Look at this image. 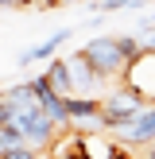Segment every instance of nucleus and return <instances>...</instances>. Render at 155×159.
I'll use <instances>...</instances> for the list:
<instances>
[{
  "instance_id": "nucleus-1",
  "label": "nucleus",
  "mask_w": 155,
  "mask_h": 159,
  "mask_svg": "<svg viewBox=\"0 0 155 159\" xmlns=\"http://www.w3.org/2000/svg\"><path fill=\"white\" fill-rule=\"evenodd\" d=\"M78 54H82L105 82H120L124 70H128V62L140 54V39L132 35V31H108V35H93L89 43H82Z\"/></svg>"
},
{
  "instance_id": "nucleus-2",
  "label": "nucleus",
  "mask_w": 155,
  "mask_h": 159,
  "mask_svg": "<svg viewBox=\"0 0 155 159\" xmlns=\"http://www.w3.org/2000/svg\"><path fill=\"white\" fill-rule=\"evenodd\" d=\"M144 105H147V101L140 97L132 85H124V82H120V89H113L108 97H101V128L108 132V128H120V124H128Z\"/></svg>"
},
{
  "instance_id": "nucleus-3",
  "label": "nucleus",
  "mask_w": 155,
  "mask_h": 159,
  "mask_svg": "<svg viewBox=\"0 0 155 159\" xmlns=\"http://www.w3.org/2000/svg\"><path fill=\"white\" fill-rule=\"evenodd\" d=\"M120 82L132 85V89L151 105V101H155V51H140L136 58L128 62V70H124Z\"/></svg>"
},
{
  "instance_id": "nucleus-4",
  "label": "nucleus",
  "mask_w": 155,
  "mask_h": 159,
  "mask_svg": "<svg viewBox=\"0 0 155 159\" xmlns=\"http://www.w3.org/2000/svg\"><path fill=\"white\" fill-rule=\"evenodd\" d=\"M66 113H70V124H78L85 132L101 128V97H93V93H70L66 97Z\"/></svg>"
},
{
  "instance_id": "nucleus-5",
  "label": "nucleus",
  "mask_w": 155,
  "mask_h": 159,
  "mask_svg": "<svg viewBox=\"0 0 155 159\" xmlns=\"http://www.w3.org/2000/svg\"><path fill=\"white\" fill-rule=\"evenodd\" d=\"M70 35H74V27H58L51 39H43V43H35L31 51H23L16 62H20V66H31V62H46V58H54V54L70 43Z\"/></svg>"
},
{
  "instance_id": "nucleus-6",
  "label": "nucleus",
  "mask_w": 155,
  "mask_h": 159,
  "mask_svg": "<svg viewBox=\"0 0 155 159\" xmlns=\"http://www.w3.org/2000/svg\"><path fill=\"white\" fill-rule=\"evenodd\" d=\"M70 78H74V93H93L105 85V78L82 58V54H70Z\"/></svg>"
},
{
  "instance_id": "nucleus-7",
  "label": "nucleus",
  "mask_w": 155,
  "mask_h": 159,
  "mask_svg": "<svg viewBox=\"0 0 155 159\" xmlns=\"http://www.w3.org/2000/svg\"><path fill=\"white\" fill-rule=\"evenodd\" d=\"M46 85H51L54 93H62V97H70L74 93V78H70V58H46V70H43Z\"/></svg>"
},
{
  "instance_id": "nucleus-8",
  "label": "nucleus",
  "mask_w": 155,
  "mask_h": 159,
  "mask_svg": "<svg viewBox=\"0 0 155 159\" xmlns=\"http://www.w3.org/2000/svg\"><path fill=\"white\" fill-rule=\"evenodd\" d=\"M4 159H39V148H35V144H27V140H23V144H16V148H8V152H4Z\"/></svg>"
},
{
  "instance_id": "nucleus-9",
  "label": "nucleus",
  "mask_w": 155,
  "mask_h": 159,
  "mask_svg": "<svg viewBox=\"0 0 155 159\" xmlns=\"http://www.w3.org/2000/svg\"><path fill=\"white\" fill-rule=\"evenodd\" d=\"M27 4H43V8H58L62 0H16V8H27Z\"/></svg>"
},
{
  "instance_id": "nucleus-10",
  "label": "nucleus",
  "mask_w": 155,
  "mask_h": 159,
  "mask_svg": "<svg viewBox=\"0 0 155 159\" xmlns=\"http://www.w3.org/2000/svg\"><path fill=\"white\" fill-rule=\"evenodd\" d=\"M113 159H140V152H136V148H124V144H120V152H116Z\"/></svg>"
},
{
  "instance_id": "nucleus-11",
  "label": "nucleus",
  "mask_w": 155,
  "mask_h": 159,
  "mask_svg": "<svg viewBox=\"0 0 155 159\" xmlns=\"http://www.w3.org/2000/svg\"><path fill=\"white\" fill-rule=\"evenodd\" d=\"M0 8H16V0H0Z\"/></svg>"
}]
</instances>
